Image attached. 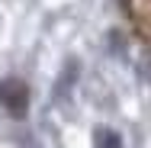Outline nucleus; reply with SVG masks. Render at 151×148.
Here are the masks:
<instances>
[{"mask_svg":"<svg viewBox=\"0 0 151 148\" xmlns=\"http://www.w3.org/2000/svg\"><path fill=\"white\" fill-rule=\"evenodd\" d=\"M125 3H129V10H132L142 23L151 26V0H125Z\"/></svg>","mask_w":151,"mask_h":148,"instance_id":"obj_1","label":"nucleus"}]
</instances>
